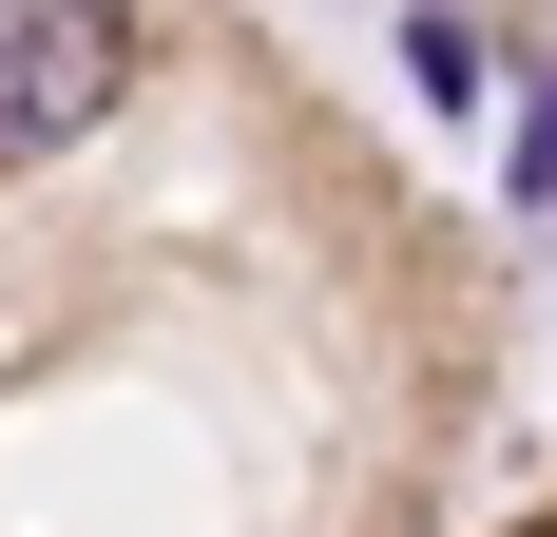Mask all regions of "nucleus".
<instances>
[{
  "instance_id": "obj_1",
  "label": "nucleus",
  "mask_w": 557,
  "mask_h": 537,
  "mask_svg": "<svg viewBox=\"0 0 557 537\" xmlns=\"http://www.w3.org/2000/svg\"><path fill=\"white\" fill-rule=\"evenodd\" d=\"M135 77V20L115 0H0V154H77Z\"/></svg>"
},
{
  "instance_id": "obj_2",
  "label": "nucleus",
  "mask_w": 557,
  "mask_h": 537,
  "mask_svg": "<svg viewBox=\"0 0 557 537\" xmlns=\"http://www.w3.org/2000/svg\"><path fill=\"white\" fill-rule=\"evenodd\" d=\"M519 173H539V192H557V77H539V154H519Z\"/></svg>"
}]
</instances>
